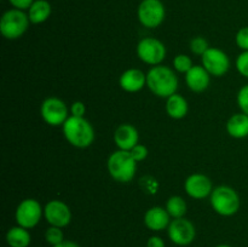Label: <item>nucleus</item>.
<instances>
[{
	"label": "nucleus",
	"instance_id": "obj_1",
	"mask_svg": "<svg viewBox=\"0 0 248 247\" xmlns=\"http://www.w3.org/2000/svg\"><path fill=\"white\" fill-rule=\"evenodd\" d=\"M147 86L155 96L169 98L178 89V77L173 69L166 65H154L147 73Z\"/></svg>",
	"mask_w": 248,
	"mask_h": 247
},
{
	"label": "nucleus",
	"instance_id": "obj_2",
	"mask_svg": "<svg viewBox=\"0 0 248 247\" xmlns=\"http://www.w3.org/2000/svg\"><path fill=\"white\" fill-rule=\"evenodd\" d=\"M62 131L68 143L80 149L90 147L94 140L93 127L85 118L70 115L63 124Z\"/></svg>",
	"mask_w": 248,
	"mask_h": 247
},
{
	"label": "nucleus",
	"instance_id": "obj_3",
	"mask_svg": "<svg viewBox=\"0 0 248 247\" xmlns=\"http://www.w3.org/2000/svg\"><path fill=\"white\" fill-rule=\"evenodd\" d=\"M107 169L114 181L119 183H128L132 181L137 171V161L127 150H115L107 161Z\"/></svg>",
	"mask_w": 248,
	"mask_h": 247
},
{
	"label": "nucleus",
	"instance_id": "obj_4",
	"mask_svg": "<svg viewBox=\"0 0 248 247\" xmlns=\"http://www.w3.org/2000/svg\"><path fill=\"white\" fill-rule=\"evenodd\" d=\"M210 201L213 211L223 217H232L236 215L241 206L237 191L228 185H219L213 189Z\"/></svg>",
	"mask_w": 248,
	"mask_h": 247
},
{
	"label": "nucleus",
	"instance_id": "obj_5",
	"mask_svg": "<svg viewBox=\"0 0 248 247\" xmlns=\"http://www.w3.org/2000/svg\"><path fill=\"white\" fill-rule=\"evenodd\" d=\"M29 17L23 10L10 9L2 14L0 19V31L2 36L9 40H16L21 38L28 29Z\"/></svg>",
	"mask_w": 248,
	"mask_h": 247
},
{
	"label": "nucleus",
	"instance_id": "obj_6",
	"mask_svg": "<svg viewBox=\"0 0 248 247\" xmlns=\"http://www.w3.org/2000/svg\"><path fill=\"white\" fill-rule=\"evenodd\" d=\"M138 21L145 28H157L166 17V9L161 0H142L137 9Z\"/></svg>",
	"mask_w": 248,
	"mask_h": 247
},
{
	"label": "nucleus",
	"instance_id": "obj_7",
	"mask_svg": "<svg viewBox=\"0 0 248 247\" xmlns=\"http://www.w3.org/2000/svg\"><path fill=\"white\" fill-rule=\"evenodd\" d=\"M44 216V208L35 199H24L15 211V220L17 225L26 229H33Z\"/></svg>",
	"mask_w": 248,
	"mask_h": 247
},
{
	"label": "nucleus",
	"instance_id": "obj_8",
	"mask_svg": "<svg viewBox=\"0 0 248 247\" xmlns=\"http://www.w3.org/2000/svg\"><path fill=\"white\" fill-rule=\"evenodd\" d=\"M137 56L142 62L149 65H159L166 57V46L155 38H143L137 45Z\"/></svg>",
	"mask_w": 248,
	"mask_h": 247
},
{
	"label": "nucleus",
	"instance_id": "obj_9",
	"mask_svg": "<svg viewBox=\"0 0 248 247\" xmlns=\"http://www.w3.org/2000/svg\"><path fill=\"white\" fill-rule=\"evenodd\" d=\"M40 114L43 120L50 126H63L68 116V107L58 97H48L41 103Z\"/></svg>",
	"mask_w": 248,
	"mask_h": 247
},
{
	"label": "nucleus",
	"instance_id": "obj_10",
	"mask_svg": "<svg viewBox=\"0 0 248 247\" xmlns=\"http://www.w3.org/2000/svg\"><path fill=\"white\" fill-rule=\"evenodd\" d=\"M201 62L203 68L216 77H224L230 69V58L223 50L217 47H210L202 56Z\"/></svg>",
	"mask_w": 248,
	"mask_h": 247
},
{
	"label": "nucleus",
	"instance_id": "obj_11",
	"mask_svg": "<svg viewBox=\"0 0 248 247\" xmlns=\"http://www.w3.org/2000/svg\"><path fill=\"white\" fill-rule=\"evenodd\" d=\"M167 234L170 240L177 246H188L195 240V225L186 218H176L172 219L167 228Z\"/></svg>",
	"mask_w": 248,
	"mask_h": 247
},
{
	"label": "nucleus",
	"instance_id": "obj_12",
	"mask_svg": "<svg viewBox=\"0 0 248 247\" xmlns=\"http://www.w3.org/2000/svg\"><path fill=\"white\" fill-rule=\"evenodd\" d=\"M44 218L52 227L64 228L72 220V211L64 201L51 200L44 207Z\"/></svg>",
	"mask_w": 248,
	"mask_h": 247
},
{
	"label": "nucleus",
	"instance_id": "obj_13",
	"mask_svg": "<svg viewBox=\"0 0 248 247\" xmlns=\"http://www.w3.org/2000/svg\"><path fill=\"white\" fill-rule=\"evenodd\" d=\"M184 190L190 198L201 200L211 196L213 191L212 181L202 173H193L184 182Z\"/></svg>",
	"mask_w": 248,
	"mask_h": 247
},
{
	"label": "nucleus",
	"instance_id": "obj_14",
	"mask_svg": "<svg viewBox=\"0 0 248 247\" xmlns=\"http://www.w3.org/2000/svg\"><path fill=\"white\" fill-rule=\"evenodd\" d=\"M140 135L137 128L131 124H121L114 132V143L120 150L130 152L133 147L138 144Z\"/></svg>",
	"mask_w": 248,
	"mask_h": 247
},
{
	"label": "nucleus",
	"instance_id": "obj_15",
	"mask_svg": "<svg viewBox=\"0 0 248 247\" xmlns=\"http://www.w3.org/2000/svg\"><path fill=\"white\" fill-rule=\"evenodd\" d=\"M171 223V216L166 211V208L161 206L150 207L144 215V224L152 232H162L167 229Z\"/></svg>",
	"mask_w": 248,
	"mask_h": 247
},
{
	"label": "nucleus",
	"instance_id": "obj_16",
	"mask_svg": "<svg viewBox=\"0 0 248 247\" xmlns=\"http://www.w3.org/2000/svg\"><path fill=\"white\" fill-rule=\"evenodd\" d=\"M119 84L124 91L135 93L147 85V74L137 68H130L120 75Z\"/></svg>",
	"mask_w": 248,
	"mask_h": 247
},
{
	"label": "nucleus",
	"instance_id": "obj_17",
	"mask_svg": "<svg viewBox=\"0 0 248 247\" xmlns=\"http://www.w3.org/2000/svg\"><path fill=\"white\" fill-rule=\"evenodd\" d=\"M186 82L191 91L200 93L206 91L210 86L211 75L203 65H194L186 74Z\"/></svg>",
	"mask_w": 248,
	"mask_h": 247
},
{
	"label": "nucleus",
	"instance_id": "obj_18",
	"mask_svg": "<svg viewBox=\"0 0 248 247\" xmlns=\"http://www.w3.org/2000/svg\"><path fill=\"white\" fill-rule=\"evenodd\" d=\"M227 132L230 137L241 139L248 137V115L237 113L230 116L227 123Z\"/></svg>",
	"mask_w": 248,
	"mask_h": 247
},
{
	"label": "nucleus",
	"instance_id": "obj_19",
	"mask_svg": "<svg viewBox=\"0 0 248 247\" xmlns=\"http://www.w3.org/2000/svg\"><path fill=\"white\" fill-rule=\"evenodd\" d=\"M189 104L183 96L174 93L166 98V113L174 120L183 119L188 114Z\"/></svg>",
	"mask_w": 248,
	"mask_h": 247
},
{
	"label": "nucleus",
	"instance_id": "obj_20",
	"mask_svg": "<svg viewBox=\"0 0 248 247\" xmlns=\"http://www.w3.org/2000/svg\"><path fill=\"white\" fill-rule=\"evenodd\" d=\"M52 7L47 0H35L28 9V17L31 23L41 24L51 16Z\"/></svg>",
	"mask_w": 248,
	"mask_h": 247
},
{
	"label": "nucleus",
	"instance_id": "obj_21",
	"mask_svg": "<svg viewBox=\"0 0 248 247\" xmlns=\"http://www.w3.org/2000/svg\"><path fill=\"white\" fill-rule=\"evenodd\" d=\"M31 241V237L28 229L19 225L10 228L6 232V242L10 247H28Z\"/></svg>",
	"mask_w": 248,
	"mask_h": 247
},
{
	"label": "nucleus",
	"instance_id": "obj_22",
	"mask_svg": "<svg viewBox=\"0 0 248 247\" xmlns=\"http://www.w3.org/2000/svg\"><path fill=\"white\" fill-rule=\"evenodd\" d=\"M166 211L169 212V215L171 216V218L176 219V218H182L186 216V202L182 196L174 195L167 200L166 202Z\"/></svg>",
	"mask_w": 248,
	"mask_h": 247
},
{
	"label": "nucleus",
	"instance_id": "obj_23",
	"mask_svg": "<svg viewBox=\"0 0 248 247\" xmlns=\"http://www.w3.org/2000/svg\"><path fill=\"white\" fill-rule=\"evenodd\" d=\"M193 67V61H191V58L188 55L179 53V55H177L173 58V68L176 72L182 73V74H186Z\"/></svg>",
	"mask_w": 248,
	"mask_h": 247
},
{
	"label": "nucleus",
	"instance_id": "obj_24",
	"mask_svg": "<svg viewBox=\"0 0 248 247\" xmlns=\"http://www.w3.org/2000/svg\"><path fill=\"white\" fill-rule=\"evenodd\" d=\"M45 240L46 242H47L48 245H51L52 247L64 241V235H63L62 228L50 225L45 232Z\"/></svg>",
	"mask_w": 248,
	"mask_h": 247
},
{
	"label": "nucleus",
	"instance_id": "obj_25",
	"mask_svg": "<svg viewBox=\"0 0 248 247\" xmlns=\"http://www.w3.org/2000/svg\"><path fill=\"white\" fill-rule=\"evenodd\" d=\"M189 46H190L191 52L198 56H202L210 48L208 41L205 38H202V36H196V38L191 39Z\"/></svg>",
	"mask_w": 248,
	"mask_h": 247
},
{
	"label": "nucleus",
	"instance_id": "obj_26",
	"mask_svg": "<svg viewBox=\"0 0 248 247\" xmlns=\"http://www.w3.org/2000/svg\"><path fill=\"white\" fill-rule=\"evenodd\" d=\"M235 65H236V69L242 77H248V51H242L236 58V62H235Z\"/></svg>",
	"mask_w": 248,
	"mask_h": 247
},
{
	"label": "nucleus",
	"instance_id": "obj_27",
	"mask_svg": "<svg viewBox=\"0 0 248 247\" xmlns=\"http://www.w3.org/2000/svg\"><path fill=\"white\" fill-rule=\"evenodd\" d=\"M237 106L241 109V113H245L248 115V84L242 86L237 92Z\"/></svg>",
	"mask_w": 248,
	"mask_h": 247
},
{
	"label": "nucleus",
	"instance_id": "obj_28",
	"mask_svg": "<svg viewBox=\"0 0 248 247\" xmlns=\"http://www.w3.org/2000/svg\"><path fill=\"white\" fill-rule=\"evenodd\" d=\"M235 43L242 51H248V27H242L235 35Z\"/></svg>",
	"mask_w": 248,
	"mask_h": 247
},
{
	"label": "nucleus",
	"instance_id": "obj_29",
	"mask_svg": "<svg viewBox=\"0 0 248 247\" xmlns=\"http://www.w3.org/2000/svg\"><path fill=\"white\" fill-rule=\"evenodd\" d=\"M130 153L133 156V159H135L137 162H140L147 159L148 148L143 144H137L136 147H133L132 149L130 150Z\"/></svg>",
	"mask_w": 248,
	"mask_h": 247
},
{
	"label": "nucleus",
	"instance_id": "obj_30",
	"mask_svg": "<svg viewBox=\"0 0 248 247\" xmlns=\"http://www.w3.org/2000/svg\"><path fill=\"white\" fill-rule=\"evenodd\" d=\"M72 116H77V118H85V113H86V106L84 102L75 101L73 102L69 109Z\"/></svg>",
	"mask_w": 248,
	"mask_h": 247
},
{
	"label": "nucleus",
	"instance_id": "obj_31",
	"mask_svg": "<svg viewBox=\"0 0 248 247\" xmlns=\"http://www.w3.org/2000/svg\"><path fill=\"white\" fill-rule=\"evenodd\" d=\"M35 1V0H9L10 4L14 6V9L18 10H28L31 6V4Z\"/></svg>",
	"mask_w": 248,
	"mask_h": 247
},
{
	"label": "nucleus",
	"instance_id": "obj_32",
	"mask_svg": "<svg viewBox=\"0 0 248 247\" xmlns=\"http://www.w3.org/2000/svg\"><path fill=\"white\" fill-rule=\"evenodd\" d=\"M147 247H166L165 241L162 237L157 236V235H153L148 239L147 241Z\"/></svg>",
	"mask_w": 248,
	"mask_h": 247
},
{
	"label": "nucleus",
	"instance_id": "obj_33",
	"mask_svg": "<svg viewBox=\"0 0 248 247\" xmlns=\"http://www.w3.org/2000/svg\"><path fill=\"white\" fill-rule=\"evenodd\" d=\"M53 247H80V246L77 244V242L70 241V240H64L63 242H61V244L56 245V246Z\"/></svg>",
	"mask_w": 248,
	"mask_h": 247
},
{
	"label": "nucleus",
	"instance_id": "obj_34",
	"mask_svg": "<svg viewBox=\"0 0 248 247\" xmlns=\"http://www.w3.org/2000/svg\"><path fill=\"white\" fill-rule=\"evenodd\" d=\"M216 247H232L230 245H225V244H222V245H217Z\"/></svg>",
	"mask_w": 248,
	"mask_h": 247
}]
</instances>
